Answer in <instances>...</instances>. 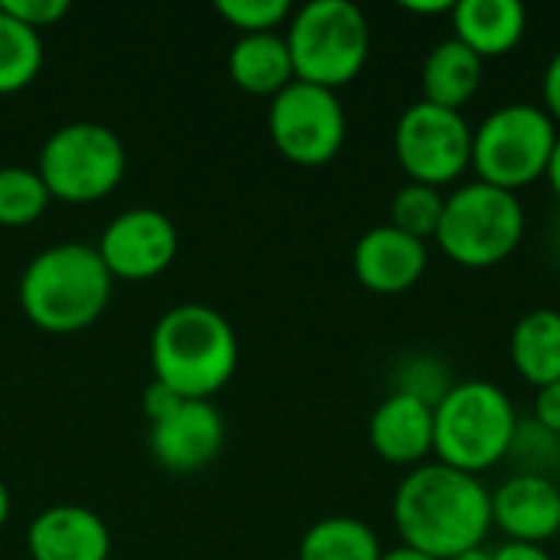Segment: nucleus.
I'll list each match as a JSON object with an SVG mask.
<instances>
[{
	"label": "nucleus",
	"instance_id": "1",
	"mask_svg": "<svg viewBox=\"0 0 560 560\" xmlns=\"http://www.w3.org/2000/svg\"><path fill=\"white\" fill-rule=\"evenodd\" d=\"M390 512L404 548L436 560L486 545L492 532V492L486 482L443 463L410 469L394 492Z\"/></svg>",
	"mask_w": 560,
	"mask_h": 560
},
{
	"label": "nucleus",
	"instance_id": "2",
	"mask_svg": "<svg viewBox=\"0 0 560 560\" xmlns=\"http://www.w3.org/2000/svg\"><path fill=\"white\" fill-rule=\"evenodd\" d=\"M240 364L233 325L210 305L184 302L167 308L151 331L154 381L184 400H210L230 384Z\"/></svg>",
	"mask_w": 560,
	"mask_h": 560
},
{
	"label": "nucleus",
	"instance_id": "3",
	"mask_svg": "<svg viewBox=\"0 0 560 560\" xmlns=\"http://www.w3.org/2000/svg\"><path fill=\"white\" fill-rule=\"evenodd\" d=\"M112 272L95 246L59 243L36 253L16 285L23 315L49 335H75L95 325L112 302Z\"/></svg>",
	"mask_w": 560,
	"mask_h": 560
},
{
	"label": "nucleus",
	"instance_id": "4",
	"mask_svg": "<svg viewBox=\"0 0 560 560\" xmlns=\"http://www.w3.org/2000/svg\"><path fill=\"white\" fill-rule=\"evenodd\" d=\"M518 413L512 397L492 381H456L433 410V453L443 466L469 476L505 463Z\"/></svg>",
	"mask_w": 560,
	"mask_h": 560
},
{
	"label": "nucleus",
	"instance_id": "5",
	"mask_svg": "<svg viewBox=\"0 0 560 560\" xmlns=\"http://www.w3.org/2000/svg\"><path fill=\"white\" fill-rule=\"evenodd\" d=\"M285 43L299 82L338 92L368 62L371 26L351 0H312L292 10Z\"/></svg>",
	"mask_w": 560,
	"mask_h": 560
},
{
	"label": "nucleus",
	"instance_id": "6",
	"mask_svg": "<svg viewBox=\"0 0 560 560\" xmlns=\"http://www.w3.org/2000/svg\"><path fill=\"white\" fill-rule=\"evenodd\" d=\"M525 236V207L518 194L492 184H463L446 197L436 230L440 249L466 269L505 262Z\"/></svg>",
	"mask_w": 560,
	"mask_h": 560
},
{
	"label": "nucleus",
	"instance_id": "7",
	"mask_svg": "<svg viewBox=\"0 0 560 560\" xmlns=\"http://www.w3.org/2000/svg\"><path fill=\"white\" fill-rule=\"evenodd\" d=\"M558 135V121L541 105H502L472 128V171L482 184L518 194L545 177Z\"/></svg>",
	"mask_w": 560,
	"mask_h": 560
},
{
	"label": "nucleus",
	"instance_id": "8",
	"mask_svg": "<svg viewBox=\"0 0 560 560\" xmlns=\"http://www.w3.org/2000/svg\"><path fill=\"white\" fill-rule=\"evenodd\" d=\"M125 164V144L108 125L69 121L43 141L36 174L52 200L95 203L121 184Z\"/></svg>",
	"mask_w": 560,
	"mask_h": 560
},
{
	"label": "nucleus",
	"instance_id": "9",
	"mask_svg": "<svg viewBox=\"0 0 560 560\" xmlns=\"http://www.w3.org/2000/svg\"><path fill=\"white\" fill-rule=\"evenodd\" d=\"M394 154L413 184L440 190L472 167V128L463 112L420 98L397 118Z\"/></svg>",
	"mask_w": 560,
	"mask_h": 560
},
{
	"label": "nucleus",
	"instance_id": "10",
	"mask_svg": "<svg viewBox=\"0 0 560 560\" xmlns=\"http://www.w3.org/2000/svg\"><path fill=\"white\" fill-rule=\"evenodd\" d=\"M348 118L338 92L292 82L269 105V138L276 151L299 167H322L338 158Z\"/></svg>",
	"mask_w": 560,
	"mask_h": 560
},
{
	"label": "nucleus",
	"instance_id": "11",
	"mask_svg": "<svg viewBox=\"0 0 560 560\" xmlns=\"http://www.w3.org/2000/svg\"><path fill=\"white\" fill-rule=\"evenodd\" d=\"M98 256L112 279L144 282L161 276L180 249L177 226L154 207H135L118 213L98 236Z\"/></svg>",
	"mask_w": 560,
	"mask_h": 560
},
{
	"label": "nucleus",
	"instance_id": "12",
	"mask_svg": "<svg viewBox=\"0 0 560 560\" xmlns=\"http://www.w3.org/2000/svg\"><path fill=\"white\" fill-rule=\"evenodd\" d=\"M226 443L223 413L213 400H177L148 430L154 463L171 476H197L217 463Z\"/></svg>",
	"mask_w": 560,
	"mask_h": 560
},
{
	"label": "nucleus",
	"instance_id": "13",
	"mask_svg": "<svg viewBox=\"0 0 560 560\" xmlns=\"http://www.w3.org/2000/svg\"><path fill=\"white\" fill-rule=\"evenodd\" d=\"M430 253L427 243L407 236L404 230L381 223L371 226L351 253V266L358 282L374 295H400L413 289L427 272Z\"/></svg>",
	"mask_w": 560,
	"mask_h": 560
},
{
	"label": "nucleus",
	"instance_id": "14",
	"mask_svg": "<svg viewBox=\"0 0 560 560\" xmlns=\"http://www.w3.org/2000/svg\"><path fill=\"white\" fill-rule=\"evenodd\" d=\"M492 525L518 545H545L560 535V482L515 472L492 492Z\"/></svg>",
	"mask_w": 560,
	"mask_h": 560
},
{
	"label": "nucleus",
	"instance_id": "15",
	"mask_svg": "<svg viewBox=\"0 0 560 560\" xmlns=\"http://www.w3.org/2000/svg\"><path fill=\"white\" fill-rule=\"evenodd\" d=\"M26 551L33 560H108L112 532L92 509L52 505L30 522Z\"/></svg>",
	"mask_w": 560,
	"mask_h": 560
},
{
	"label": "nucleus",
	"instance_id": "16",
	"mask_svg": "<svg viewBox=\"0 0 560 560\" xmlns=\"http://www.w3.org/2000/svg\"><path fill=\"white\" fill-rule=\"evenodd\" d=\"M368 440L390 466H423L433 453V407L407 394H387L371 413Z\"/></svg>",
	"mask_w": 560,
	"mask_h": 560
},
{
	"label": "nucleus",
	"instance_id": "17",
	"mask_svg": "<svg viewBox=\"0 0 560 560\" xmlns=\"http://www.w3.org/2000/svg\"><path fill=\"white\" fill-rule=\"evenodd\" d=\"M450 16L456 39L482 62L512 52L528 30V10L518 0H456Z\"/></svg>",
	"mask_w": 560,
	"mask_h": 560
},
{
	"label": "nucleus",
	"instance_id": "18",
	"mask_svg": "<svg viewBox=\"0 0 560 560\" xmlns=\"http://www.w3.org/2000/svg\"><path fill=\"white\" fill-rule=\"evenodd\" d=\"M226 69L236 89L249 95H279L295 82L289 43L282 33H249L230 46Z\"/></svg>",
	"mask_w": 560,
	"mask_h": 560
},
{
	"label": "nucleus",
	"instance_id": "19",
	"mask_svg": "<svg viewBox=\"0 0 560 560\" xmlns=\"http://www.w3.org/2000/svg\"><path fill=\"white\" fill-rule=\"evenodd\" d=\"M420 85H423V102L459 112L476 98L482 85V59L466 43L450 36L427 52Z\"/></svg>",
	"mask_w": 560,
	"mask_h": 560
},
{
	"label": "nucleus",
	"instance_id": "20",
	"mask_svg": "<svg viewBox=\"0 0 560 560\" xmlns=\"http://www.w3.org/2000/svg\"><path fill=\"white\" fill-rule=\"evenodd\" d=\"M509 354L515 371L532 387H548L560 381V312L558 308H535L525 312L509 341Z\"/></svg>",
	"mask_w": 560,
	"mask_h": 560
},
{
	"label": "nucleus",
	"instance_id": "21",
	"mask_svg": "<svg viewBox=\"0 0 560 560\" xmlns=\"http://www.w3.org/2000/svg\"><path fill=\"white\" fill-rule=\"evenodd\" d=\"M384 548L371 525L351 515H331L315 522L302 541L299 560H381Z\"/></svg>",
	"mask_w": 560,
	"mask_h": 560
},
{
	"label": "nucleus",
	"instance_id": "22",
	"mask_svg": "<svg viewBox=\"0 0 560 560\" xmlns=\"http://www.w3.org/2000/svg\"><path fill=\"white\" fill-rule=\"evenodd\" d=\"M43 69V39L0 10V95L26 89Z\"/></svg>",
	"mask_w": 560,
	"mask_h": 560
},
{
	"label": "nucleus",
	"instance_id": "23",
	"mask_svg": "<svg viewBox=\"0 0 560 560\" xmlns=\"http://www.w3.org/2000/svg\"><path fill=\"white\" fill-rule=\"evenodd\" d=\"M49 190L43 177L30 167H0V226H30L49 207Z\"/></svg>",
	"mask_w": 560,
	"mask_h": 560
},
{
	"label": "nucleus",
	"instance_id": "24",
	"mask_svg": "<svg viewBox=\"0 0 560 560\" xmlns=\"http://www.w3.org/2000/svg\"><path fill=\"white\" fill-rule=\"evenodd\" d=\"M453 387H456V381H453L450 364H446L440 354H430V351L407 354V358L394 368V377H390V394L417 397V400L430 404L433 410H436V404H440Z\"/></svg>",
	"mask_w": 560,
	"mask_h": 560
},
{
	"label": "nucleus",
	"instance_id": "25",
	"mask_svg": "<svg viewBox=\"0 0 560 560\" xmlns=\"http://www.w3.org/2000/svg\"><path fill=\"white\" fill-rule=\"evenodd\" d=\"M443 207H446V197L436 187L410 180L390 200V226H397L407 236H417L423 243L430 236L436 240V230H440V220H443Z\"/></svg>",
	"mask_w": 560,
	"mask_h": 560
},
{
	"label": "nucleus",
	"instance_id": "26",
	"mask_svg": "<svg viewBox=\"0 0 560 560\" xmlns=\"http://www.w3.org/2000/svg\"><path fill=\"white\" fill-rule=\"evenodd\" d=\"M505 459L515 463L518 472L555 479V472H560V436L545 430L535 417H528V420L518 417V427H515Z\"/></svg>",
	"mask_w": 560,
	"mask_h": 560
},
{
	"label": "nucleus",
	"instance_id": "27",
	"mask_svg": "<svg viewBox=\"0 0 560 560\" xmlns=\"http://www.w3.org/2000/svg\"><path fill=\"white\" fill-rule=\"evenodd\" d=\"M217 13L240 33H279V26L292 16L289 0H220Z\"/></svg>",
	"mask_w": 560,
	"mask_h": 560
},
{
	"label": "nucleus",
	"instance_id": "28",
	"mask_svg": "<svg viewBox=\"0 0 560 560\" xmlns=\"http://www.w3.org/2000/svg\"><path fill=\"white\" fill-rule=\"evenodd\" d=\"M0 10L39 33L46 26H56L69 13V3L66 0H0Z\"/></svg>",
	"mask_w": 560,
	"mask_h": 560
},
{
	"label": "nucleus",
	"instance_id": "29",
	"mask_svg": "<svg viewBox=\"0 0 560 560\" xmlns=\"http://www.w3.org/2000/svg\"><path fill=\"white\" fill-rule=\"evenodd\" d=\"M535 420L558 433L560 436V381L558 384H548V387H538V397H535Z\"/></svg>",
	"mask_w": 560,
	"mask_h": 560
},
{
	"label": "nucleus",
	"instance_id": "30",
	"mask_svg": "<svg viewBox=\"0 0 560 560\" xmlns=\"http://www.w3.org/2000/svg\"><path fill=\"white\" fill-rule=\"evenodd\" d=\"M177 400H184V397H177L171 387H164L161 381H151L148 387H144V417H148V423H154L158 417H164Z\"/></svg>",
	"mask_w": 560,
	"mask_h": 560
},
{
	"label": "nucleus",
	"instance_id": "31",
	"mask_svg": "<svg viewBox=\"0 0 560 560\" xmlns=\"http://www.w3.org/2000/svg\"><path fill=\"white\" fill-rule=\"evenodd\" d=\"M545 112L560 121V49L551 56L548 69H545Z\"/></svg>",
	"mask_w": 560,
	"mask_h": 560
},
{
	"label": "nucleus",
	"instance_id": "32",
	"mask_svg": "<svg viewBox=\"0 0 560 560\" xmlns=\"http://www.w3.org/2000/svg\"><path fill=\"white\" fill-rule=\"evenodd\" d=\"M492 558L495 560H555L548 551H545V545H518V541H505L502 548H495V551H492Z\"/></svg>",
	"mask_w": 560,
	"mask_h": 560
},
{
	"label": "nucleus",
	"instance_id": "33",
	"mask_svg": "<svg viewBox=\"0 0 560 560\" xmlns=\"http://www.w3.org/2000/svg\"><path fill=\"white\" fill-rule=\"evenodd\" d=\"M545 177H548V184H551L555 197L560 200V135H558V141H555V151H551V161H548V171H545Z\"/></svg>",
	"mask_w": 560,
	"mask_h": 560
},
{
	"label": "nucleus",
	"instance_id": "34",
	"mask_svg": "<svg viewBox=\"0 0 560 560\" xmlns=\"http://www.w3.org/2000/svg\"><path fill=\"white\" fill-rule=\"evenodd\" d=\"M381 560H436L430 558V555H420V551H413V548H390V551H384V558Z\"/></svg>",
	"mask_w": 560,
	"mask_h": 560
},
{
	"label": "nucleus",
	"instance_id": "35",
	"mask_svg": "<svg viewBox=\"0 0 560 560\" xmlns=\"http://www.w3.org/2000/svg\"><path fill=\"white\" fill-rule=\"evenodd\" d=\"M453 560H495V558H492V551H486V545H479V548H469V551L456 555Z\"/></svg>",
	"mask_w": 560,
	"mask_h": 560
},
{
	"label": "nucleus",
	"instance_id": "36",
	"mask_svg": "<svg viewBox=\"0 0 560 560\" xmlns=\"http://www.w3.org/2000/svg\"><path fill=\"white\" fill-rule=\"evenodd\" d=\"M7 518H10V492H7V486L0 482V528L7 525Z\"/></svg>",
	"mask_w": 560,
	"mask_h": 560
},
{
	"label": "nucleus",
	"instance_id": "37",
	"mask_svg": "<svg viewBox=\"0 0 560 560\" xmlns=\"http://www.w3.org/2000/svg\"><path fill=\"white\" fill-rule=\"evenodd\" d=\"M551 243H555V249H558L560 256V213L555 217V230H551Z\"/></svg>",
	"mask_w": 560,
	"mask_h": 560
}]
</instances>
